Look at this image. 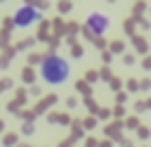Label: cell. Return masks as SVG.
<instances>
[{
    "label": "cell",
    "instance_id": "1",
    "mask_svg": "<svg viewBox=\"0 0 151 147\" xmlns=\"http://www.w3.org/2000/svg\"><path fill=\"white\" fill-rule=\"evenodd\" d=\"M71 76V64L68 59L59 57V55H45L40 59V78L47 85H64Z\"/></svg>",
    "mask_w": 151,
    "mask_h": 147
},
{
    "label": "cell",
    "instance_id": "2",
    "mask_svg": "<svg viewBox=\"0 0 151 147\" xmlns=\"http://www.w3.org/2000/svg\"><path fill=\"white\" fill-rule=\"evenodd\" d=\"M109 26H111V21H109V17L101 14V12H92V14L85 19V33H87V38H99V36H104V33L109 31Z\"/></svg>",
    "mask_w": 151,
    "mask_h": 147
},
{
    "label": "cell",
    "instance_id": "3",
    "mask_svg": "<svg viewBox=\"0 0 151 147\" xmlns=\"http://www.w3.org/2000/svg\"><path fill=\"white\" fill-rule=\"evenodd\" d=\"M38 19H40V12H38L33 5H24V7H19V9L14 12L12 24H14L17 28H31Z\"/></svg>",
    "mask_w": 151,
    "mask_h": 147
}]
</instances>
